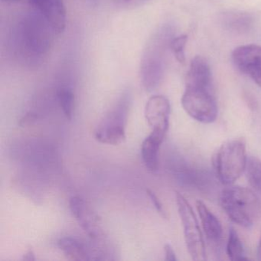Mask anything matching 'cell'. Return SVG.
I'll return each instance as SVG.
<instances>
[{"mask_svg":"<svg viewBox=\"0 0 261 261\" xmlns=\"http://www.w3.org/2000/svg\"><path fill=\"white\" fill-rule=\"evenodd\" d=\"M226 27L233 31L244 32L251 27L252 19L248 15L242 13H231L224 19Z\"/></svg>","mask_w":261,"mask_h":261,"instance_id":"18","label":"cell"},{"mask_svg":"<svg viewBox=\"0 0 261 261\" xmlns=\"http://www.w3.org/2000/svg\"><path fill=\"white\" fill-rule=\"evenodd\" d=\"M71 213L84 231L93 240H97L102 234L97 215L80 197H72L69 201Z\"/></svg>","mask_w":261,"mask_h":261,"instance_id":"11","label":"cell"},{"mask_svg":"<svg viewBox=\"0 0 261 261\" xmlns=\"http://www.w3.org/2000/svg\"><path fill=\"white\" fill-rule=\"evenodd\" d=\"M59 106L68 120H71L74 111V95L73 91L66 87H62L57 91Z\"/></svg>","mask_w":261,"mask_h":261,"instance_id":"17","label":"cell"},{"mask_svg":"<svg viewBox=\"0 0 261 261\" xmlns=\"http://www.w3.org/2000/svg\"><path fill=\"white\" fill-rule=\"evenodd\" d=\"M171 106L167 97L152 96L145 108V117L152 132L165 137L169 126Z\"/></svg>","mask_w":261,"mask_h":261,"instance_id":"9","label":"cell"},{"mask_svg":"<svg viewBox=\"0 0 261 261\" xmlns=\"http://www.w3.org/2000/svg\"><path fill=\"white\" fill-rule=\"evenodd\" d=\"M244 172L250 186L261 193V160L256 156L247 157Z\"/></svg>","mask_w":261,"mask_h":261,"instance_id":"16","label":"cell"},{"mask_svg":"<svg viewBox=\"0 0 261 261\" xmlns=\"http://www.w3.org/2000/svg\"><path fill=\"white\" fill-rule=\"evenodd\" d=\"M16 32L19 47L30 57L45 56L51 48L54 30L37 11L27 13L19 21Z\"/></svg>","mask_w":261,"mask_h":261,"instance_id":"2","label":"cell"},{"mask_svg":"<svg viewBox=\"0 0 261 261\" xmlns=\"http://www.w3.org/2000/svg\"><path fill=\"white\" fill-rule=\"evenodd\" d=\"M23 259L29 261L35 260V259H36V257H35L34 253H33L32 250H30L28 253H25V254L24 255Z\"/></svg>","mask_w":261,"mask_h":261,"instance_id":"24","label":"cell"},{"mask_svg":"<svg viewBox=\"0 0 261 261\" xmlns=\"http://www.w3.org/2000/svg\"><path fill=\"white\" fill-rule=\"evenodd\" d=\"M175 199L188 251L193 260H205V244L196 215L190 203L179 192L175 194Z\"/></svg>","mask_w":261,"mask_h":261,"instance_id":"5","label":"cell"},{"mask_svg":"<svg viewBox=\"0 0 261 261\" xmlns=\"http://www.w3.org/2000/svg\"><path fill=\"white\" fill-rule=\"evenodd\" d=\"M129 97L124 94L103 117L95 131V138L100 143L119 145L126 139V126L129 114Z\"/></svg>","mask_w":261,"mask_h":261,"instance_id":"6","label":"cell"},{"mask_svg":"<svg viewBox=\"0 0 261 261\" xmlns=\"http://www.w3.org/2000/svg\"><path fill=\"white\" fill-rule=\"evenodd\" d=\"M162 45H151L146 51L141 65V77L143 86L147 91H152L161 82L164 71V60Z\"/></svg>","mask_w":261,"mask_h":261,"instance_id":"8","label":"cell"},{"mask_svg":"<svg viewBox=\"0 0 261 261\" xmlns=\"http://www.w3.org/2000/svg\"><path fill=\"white\" fill-rule=\"evenodd\" d=\"M150 0H117L119 4L123 7H137L143 5Z\"/></svg>","mask_w":261,"mask_h":261,"instance_id":"21","label":"cell"},{"mask_svg":"<svg viewBox=\"0 0 261 261\" xmlns=\"http://www.w3.org/2000/svg\"><path fill=\"white\" fill-rule=\"evenodd\" d=\"M146 193L149 195V198L151 199V201H152V204L155 206L156 210L158 211L159 213L161 214L163 216L165 217V212L164 209H163V204L160 202L159 198H157L156 195H155L154 192H152V191L149 190V189H147L146 190Z\"/></svg>","mask_w":261,"mask_h":261,"instance_id":"20","label":"cell"},{"mask_svg":"<svg viewBox=\"0 0 261 261\" xmlns=\"http://www.w3.org/2000/svg\"><path fill=\"white\" fill-rule=\"evenodd\" d=\"M3 2L11 3V4H15V3H20L22 0H2Z\"/></svg>","mask_w":261,"mask_h":261,"instance_id":"26","label":"cell"},{"mask_svg":"<svg viewBox=\"0 0 261 261\" xmlns=\"http://www.w3.org/2000/svg\"><path fill=\"white\" fill-rule=\"evenodd\" d=\"M247 160L244 139H233L223 143L217 151L214 160L218 180L225 186L233 185L244 173Z\"/></svg>","mask_w":261,"mask_h":261,"instance_id":"3","label":"cell"},{"mask_svg":"<svg viewBox=\"0 0 261 261\" xmlns=\"http://www.w3.org/2000/svg\"><path fill=\"white\" fill-rule=\"evenodd\" d=\"M58 246L67 258L72 260L91 259V252L85 243L72 237L60 238Z\"/></svg>","mask_w":261,"mask_h":261,"instance_id":"14","label":"cell"},{"mask_svg":"<svg viewBox=\"0 0 261 261\" xmlns=\"http://www.w3.org/2000/svg\"><path fill=\"white\" fill-rule=\"evenodd\" d=\"M232 59L237 68L261 88V46L248 45L238 47L232 53Z\"/></svg>","mask_w":261,"mask_h":261,"instance_id":"7","label":"cell"},{"mask_svg":"<svg viewBox=\"0 0 261 261\" xmlns=\"http://www.w3.org/2000/svg\"><path fill=\"white\" fill-rule=\"evenodd\" d=\"M37 117L36 114L29 113L21 119L20 121H19V125L22 126H30L37 120Z\"/></svg>","mask_w":261,"mask_h":261,"instance_id":"22","label":"cell"},{"mask_svg":"<svg viewBox=\"0 0 261 261\" xmlns=\"http://www.w3.org/2000/svg\"><path fill=\"white\" fill-rule=\"evenodd\" d=\"M165 254H166V258L165 259L168 261H176V255H175V251L172 246L169 244H166L164 247Z\"/></svg>","mask_w":261,"mask_h":261,"instance_id":"23","label":"cell"},{"mask_svg":"<svg viewBox=\"0 0 261 261\" xmlns=\"http://www.w3.org/2000/svg\"><path fill=\"white\" fill-rule=\"evenodd\" d=\"M187 42L188 36L186 35L177 36L171 39L169 42V48L179 63L183 64L186 62L185 49H186Z\"/></svg>","mask_w":261,"mask_h":261,"instance_id":"19","label":"cell"},{"mask_svg":"<svg viewBox=\"0 0 261 261\" xmlns=\"http://www.w3.org/2000/svg\"><path fill=\"white\" fill-rule=\"evenodd\" d=\"M186 112L197 121L212 123L218 117V105L213 92V83L186 82L181 97Z\"/></svg>","mask_w":261,"mask_h":261,"instance_id":"4","label":"cell"},{"mask_svg":"<svg viewBox=\"0 0 261 261\" xmlns=\"http://www.w3.org/2000/svg\"><path fill=\"white\" fill-rule=\"evenodd\" d=\"M227 256L230 260H245V250H244V244L238 235V232L233 227L229 230L228 239H227Z\"/></svg>","mask_w":261,"mask_h":261,"instance_id":"15","label":"cell"},{"mask_svg":"<svg viewBox=\"0 0 261 261\" xmlns=\"http://www.w3.org/2000/svg\"><path fill=\"white\" fill-rule=\"evenodd\" d=\"M196 208L200 221L207 241L211 244H218L222 238L223 229L219 219L211 212L203 201H197Z\"/></svg>","mask_w":261,"mask_h":261,"instance_id":"12","label":"cell"},{"mask_svg":"<svg viewBox=\"0 0 261 261\" xmlns=\"http://www.w3.org/2000/svg\"><path fill=\"white\" fill-rule=\"evenodd\" d=\"M226 186L220 195L221 207L235 224L250 228L260 212L257 195L247 188L233 185Z\"/></svg>","mask_w":261,"mask_h":261,"instance_id":"1","label":"cell"},{"mask_svg":"<svg viewBox=\"0 0 261 261\" xmlns=\"http://www.w3.org/2000/svg\"><path fill=\"white\" fill-rule=\"evenodd\" d=\"M256 256L259 260H261V233L259 235V242H258L257 250H256Z\"/></svg>","mask_w":261,"mask_h":261,"instance_id":"25","label":"cell"},{"mask_svg":"<svg viewBox=\"0 0 261 261\" xmlns=\"http://www.w3.org/2000/svg\"><path fill=\"white\" fill-rule=\"evenodd\" d=\"M27 2L49 22L55 33H63L67 20L63 0H27Z\"/></svg>","mask_w":261,"mask_h":261,"instance_id":"10","label":"cell"},{"mask_svg":"<svg viewBox=\"0 0 261 261\" xmlns=\"http://www.w3.org/2000/svg\"><path fill=\"white\" fill-rule=\"evenodd\" d=\"M164 138L163 136L152 131L142 143V159L146 167L151 172L158 170L159 153Z\"/></svg>","mask_w":261,"mask_h":261,"instance_id":"13","label":"cell"}]
</instances>
